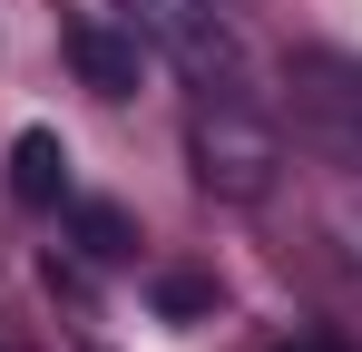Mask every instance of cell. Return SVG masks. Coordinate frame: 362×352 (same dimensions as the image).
<instances>
[{"label": "cell", "mask_w": 362, "mask_h": 352, "mask_svg": "<svg viewBox=\"0 0 362 352\" xmlns=\"http://www.w3.org/2000/svg\"><path fill=\"white\" fill-rule=\"evenodd\" d=\"M186 147H196V176H206L216 196H264V186H274V137H264L235 98H216V108L196 117Z\"/></svg>", "instance_id": "7a4b0ae2"}, {"label": "cell", "mask_w": 362, "mask_h": 352, "mask_svg": "<svg viewBox=\"0 0 362 352\" xmlns=\"http://www.w3.org/2000/svg\"><path fill=\"white\" fill-rule=\"evenodd\" d=\"M157 313H167V323H186V313H216V284H206V274H157Z\"/></svg>", "instance_id": "52a82bcc"}, {"label": "cell", "mask_w": 362, "mask_h": 352, "mask_svg": "<svg viewBox=\"0 0 362 352\" xmlns=\"http://www.w3.org/2000/svg\"><path fill=\"white\" fill-rule=\"evenodd\" d=\"M69 225H78V245H88L98 264H118V254H137V225H127L118 206H98V196H88V206H69Z\"/></svg>", "instance_id": "8992f818"}, {"label": "cell", "mask_w": 362, "mask_h": 352, "mask_svg": "<svg viewBox=\"0 0 362 352\" xmlns=\"http://www.w3.org/2000/svg\"><path fill=\"white\" fill-rule=\"evenodd\" d=\"M69 59H78V78L98 88V98H127L137 88V40H118V30H69Z\"/></svg>", "instance_id": "5b68a950"}, {"label": "cell", "mask_w": 362, "mask_h": 352, "mask_svg": "<svg viewBox=\"0 0 362 352\" xmlns=\"http://www.w3.org/2000/svg\"><path fill=\"white\" fill-rule=\"evenodd\" d=\"M294 352H333V343H294Z\"/></svg>", "instance_id": "ba28073f"}, {"label": "cell", "mask_w": 362, "mask_h": 352, "mask_svg": "<svg viewBox=\"0 0 362 352\" xmlns=\"http://www.w3.org/2000/svg\"><path fill=\"white\" fill-rule=\"evenodd\" d=\"M127 20H137V30H147L167 59H177L186 78H206L216 98H235V88H245V59H235L226 20H216L206 0H127Z\"/></svg>", "instance_id": "6da1fadb"}, {"label": "cell", "mask_w": 362, "mask_h": 352, "mask_svg": "<svg viewBox=\"0 0 362 352\" xmlns=\"http://www.w3.org/2000/svg\"><path fill=\"white\" fill-rule=\"evenodd\" d=\"M294 108L343 147V157H362V69L353 59H294Z\"/></svg>", "instance_id": "3957f363"}, {"label": "cell", "mask_w": 362, "mask_h": 352, "mask_svg": "<svg viewBox=\"0 0 362 352\" xmlns=\"http://www.w3.org/2000/svg\"><path fill=\"white\" fill-rule=\"evenodd\" d=\"M10 196H20V206H69V147H59V127H20V147H10Z\"/></svg>", "instance_id": "277c9868"}]
</instances>
